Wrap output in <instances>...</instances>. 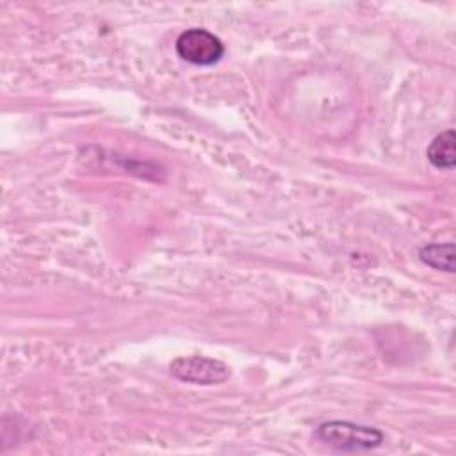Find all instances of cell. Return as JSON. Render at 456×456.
Returning a JSON list of instances; mask_svg holds the SVG:
<instances>
[{
	"instance_id": "1",
	"label": "cell",
	"mask_w": 456,
	"mask_h": 456,
	"mask_svg": "<svg viewBox=\"0 0 456 456\" xmlns=\"http://www.w3.org/2000/svg\"><path fill=\"white\" fill-rule=\"evenodd\" d=\"M315 438L337 451L354 452L379 447L385 435L372 426L349 420H328L315 429Z\"/></svg>"
},
{
	"instance_id": "2",
	"label": "cell",
	"mask_w": 456,
	"mask_h": 456,
	"mask_svg": "<svg viewBox=\"0 0 456 456\" xmlns=\"http://www.w3.org/2000/svg\"><path fill=\"white\" fill-rule=\"evenodd\" d=\"M176 55L185 62L196 66H212L216 64L223 53L224 45L223 41L205 28H187L183 30L175 43Z\"/></svg>"
},
{
	"instance_id": "3",
	"label": "cell",
	"mask_w": 456,
	"mask_h": 456,
	"mask_svg": "<svg viewBox=\"0 0 456 456\" xmlns=\"http://www.w3.org/2000/svg\"><path fill=\"white\" fill-rule=\"evenodd\" d=\"M169 374L185 383L216 385L230 378V367L216 358L207 356H178L169 363Z\"/></svg>"
},
{
	"instance_id": "4",
	"label": "cell",
	"mask_w": 456,
	"mask_h": 456,
	"mask_svg": "<svg viewBox=\"0 0 456 456\" xmlns=\"http://www.w3.org/2000/svg\"><path fill=\"white\" fill-rule=\"evenodd\" d=\"M456 137L454 130L447 128L440 132L428 146L426 155L428 160L436 167V169H452L456 164Z\"/></svg>"
},
{
	"instance_id": "5",
	"label": "cell",
	"mask_w": 456,
	"mask_h": 456,
	"mask_svg": "<svg viewBox=\"0 0 456 456\" xmlns=\"http://www.w3.org/2000/svg\"><path fill=\"white\" fill-rule=\"evenodd\" d=\"M419 258L438 271L454 273V244L452 242H431L419 249Z\"/></svg>"
}]
</instances>
